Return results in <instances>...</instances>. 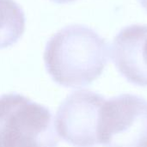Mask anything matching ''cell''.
I'll return each instance as SVG.
<instances>
[{
	"label": "cell",
	"instance_id": "obj_4",
	"mask_svg": "<svg viewBox=\"0 0 147 147\" xmlns=\"http://www.w3.org/2000/svg\"><path fill=\"white\" fill-rule=\"evenodd\" d=\"M105 98L90 90L69 95L60 104L54 119L58 136L75 147L99 145L98 129Z\"/></svg>",
	"mask_w": 147,
	"mask_h": 147
},
{
	"label": "cell",
	"instance_id": "obj_1",
	"mask_svg": "<svg viewBox=\"0 0 147 147\" xmlns=\"http://www.w3.org/2000/svg\"><path fill=\"white\" fill-rule=\"evenodd\" d=\"M109 55L108 43L95 30L73 24L49 39L44 61L56 84L67 88H82L102 75Z\"/></svg>",
	"mask_w": 147,
	"mask_h": 147
},
{
	"label": "cell",
	"instance_id": "obj_5",
	"mask_svg": "<svg viewBox=\"0 0 147 147\" xmlns=\"http://www.w3.org/2000/svg\"><path fill=\"white\" fill-rule=\"evenodd\" d=\"M110 52L117 70L128 82L147 86V24L121 29L114 39Z\"/></svg>",
	"mask_w": 147,
	"mask_h": 147
},
{
	"label": "cell",
	"instance_id": "obj_6",
	"mask_svg": "<svg viewBox=\"0 0 147 147\" xmlns=\"http://www.w3.org/2000/svg\"><path fill=\"white\" fill-rule=\"evenodd\" d=\"M25 30V15L14 0H0V48L16 44Z\"/></svg>",
	"mask_w": 147,
	"mask_h": 147
},
{
	"label": "cell",
	"instance_id": "obj_2",
	"mask_svg": "<svg viewBox=\"0 0 147 147\" xmlns=\"http://www.w3.org/2000/svg\"><path fill=\"white\" fill-rule=\"evenodd\" d=\"M49 109L20 94L0 96V147H57Z\"/></svg>",
	"mask_w": 147,
	"mask_h": 147
},
{
	"label": "cell",
	"instance_id": "obj_7",
	"mask_svg": "<svg viewBox=\"0 0 147 147\" xmlns=\"http://www.w3.org/2000/svg\"><path fill=\"white\" fill-rule=\"evenodd\" d=\"M50 1L54 2V3H60V4H62V3H71V2H73V1H75V0H50Z\"/></svg>",
	"mask_w": 147,
	"mask_h": 147
},
{
	"label": "cell",
	"instance_id": "obj_8",
	"mask_svg": "<svg viewBox=\"0 0 147 147\" xmlns=\"http://www.w3.org/2000/svg\"><path fill=\"white\" fill-rule=\"evenodd\" d=\"M139 2L141 4V6L147 11V0H139Z\"/></svg>",
	"mask_w": 147,
	"mask_h": 147
},
{
	"label": "cell",
	"instance_id": "obj_3",
	"mask_svg": "<svg viewBox=\"0 0 147 147\" xmlns=\"http://www.w3.org/2000/svg\"><path fill=\"white\" fill-rule=\"evenodd\" d=\"M99 145L105 147H147V102L122 94L105 101L101 110Z\"/></svg>",
	"mask_w": 147,
	"mask_h": 147
}]
</instances>
